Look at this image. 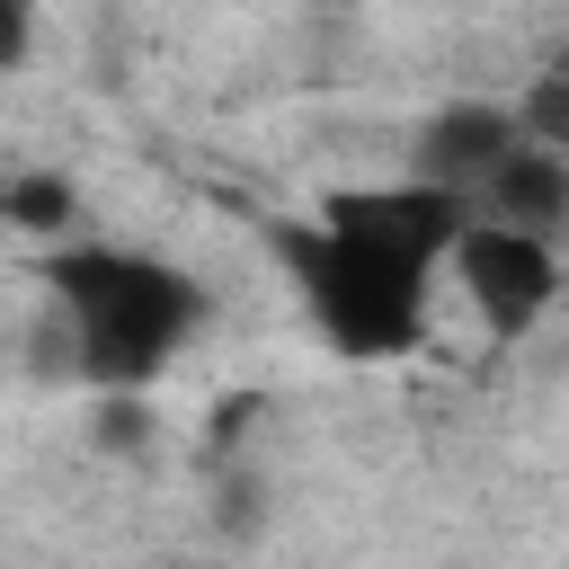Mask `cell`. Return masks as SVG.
<instances>
[{
    "label": "cell",
    "instance_id": "1",
    "mask_svg": "<svg viewBox=\"0 0 569 569\" xmlns=\"http://www.w3.org/2000/svg\"><path fill=\"white\" fill-rule=\"evenodd\" d=\"M462 213L471 204L445 196L436 178L338 196L329 222L293 240V267H302V293H311L320 329L347 356L418 347V329H427V267L462 249V231H471Z\"/></svg>",
    "mask_w": 569,
    "mask_h": 569
},
{
    "label": "cell",
    "instance_id": "2",
    "mask_svg": "<svg viewBox=\"0 0 569 569\" xmlns=\"http://www.w3.org/2000/svg\"><path fill=\"white\" fill-rule=\"evenodd\" d=\"M62 311H71V347L98 382H142L178 356V338L196 329V284L151 267V258H124V249H80L62 258L53 276Z\"/></svg>",
    "mask_w": 569,
    "mask_h": 569
},
{
    "label": "cell",
    "instance_id": "3",
    "mask_svg": "<svg viewBox=\"0 0 569 569\" xmlns=\"http://www.w3.org/2000/svg\"><path fill=\"white\" fill-rule=\"evenodd\" d=\"M453 267H462L471 311H480L498 338L533 329V320L551 311V293H560V267H551V240H542V231L471 222V231H462V249H453Z\"/></svg>",
    "mask_w": 569,
    "mask_h": 569
},
{
    "label": "cell",
    "instance_id": "4",
    "mask_svg": "<svg viewBox=\"0 0 569 569\" xmlns=\"http://www.w3.org/2000/svg\"><path fill=\"white\" fill-rule=\"evenodd\" d=\"M471 213H480V222H507V231H542V222L569 213V169H560L542 142H516V151L489 169V187L471 196Z\"/></svg>",
    "mask_w": 569,
    "mask_h": 569
},
{
    "label": "cell",
    "instance_id": "5",
    "mask_svg": "<svg viewBox=\"0 0 569 569\" xmlns=\"http://www.w3.org/2000/svg\"><path fill=\"white\" fill-rule=\"evenodd\" d=\"M9 204H18V222H27V231H44V222H62V213H71V187H53V178H18V187H9Z\"/></svg>",
    "mask_w": 569,
    "mask_h": 569
}]
</instances>
